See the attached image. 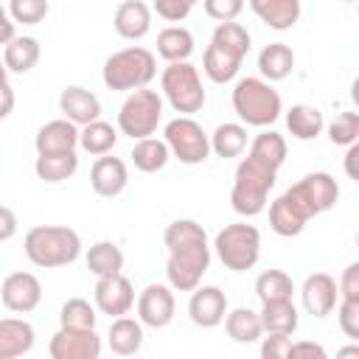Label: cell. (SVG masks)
<instances>
[{
  "instance_id": "cell-1",
  "label": "cell",
  "mask_w": 359,
  "mask_h": 359,
  "mask_svg": "<svg viewBox=\"0 0 359 359\" xmlns=\"http://www.w3.org/2000/svg\"><path fill=\"white\" fill-rule=\"evenodd\" d=\"M163 241L168 247V261H165L168 286L177 292L196 289L210 266V244L205 227L194 219H177L165 227Z\"/></svg>"
},
{
  "instance_id": "cell-2",
  "label": "cell",
  "mask_w": 359,
  "mask_h": 359,
  "mask_svg": "<svg viewBox=\"0 0 359 359\" xmlns=\"http://www.w3.org/2000/svg\"><path fill=\"white\" fill-rule=\"evenodd\" d=\"M22 250L34 266L56 269L73 264L81 255V238L76 230L62 224H36L25 233Z\"/></svg>"
},
{
  "instance_id": "cell-3",
  "label": "cell",
  "mask_w": 359,
  "mask_h": 359,
  "mask_svg": "<svg viewBox=\"0 0 359 359\" xmlns=\"http://www.w3.org/2000/svg\"><path fill=\"white\" fill-rule=\"evenodd\" d=\"M233 109L244 126L266 129L280 118L283 101H280V93L266 79L247 76V79H238L233 87Z\"/></svg>"
},
{
  "instance_id": "cell-4",
  "label": "cell",
  "mask_w": 359,
  "mask_h": 359,
  "mask_svg": "<svg viewBox=\"0 0 359 359\" xmlns=\"http://www.w3.org/2000/svg\"><path fill=\"white\" fill-rule=\"evenodd\" d=\"M275 177L278 171L258 163L255 157H244L236 168V177H233V188H230V205L236 213L241 216H258L264 213L266 208V196L275 185Z\"/></svg>"
},
{
  "instance_id": "cell-5",
  "label": "cell",
  "mask_w": 359,
  "mask_h": 359,
  "mask_svg": "<svg viewBox=\"0 0 359 359\" xmlns=\"http://www.w3.org/2000/svg\"><path fill=\"white\" fill-rule=\"evenodd\" d=\"M154 76H157V59L151 50H146L140 45H132V48L112 53L104 62V73H101L104 84L109 90H118V93H132V90L149 87V81Z\"/></svg>"
},
{
  "instance_id": "cell-6",
  "label": "cell",
  "mask_w": 359,
  "mask_h": 359,
  "mask_svg": "<svg viewBox=\"0 0 359 359\" xmlns=\"http://www.w3.org/2000/svg\"><path fill=\"white\" fill-rule=\"evenodd\" d=\"M213 250L219 255V261L230 269V272H247L258 264L261 255V233L255 224L247 222H236L227 224L224 230L216 233Z\"/></svg>"
},
{
  "instance_id": "cell-7",
  "label": "cell",
  "mask_w": 359,
  "mask_h": 359,
  "mask_svg": "<svg viewBox=\"0 0 359 359\" xmlns=\"http://www.w3.org/2000/svg\"><path fill=\"white\" fill-rule=\"evenodd\" d=\"M160 90L180 115H194L205 107V87L191 62H168L160 76Z\"/></svg>"
},
{
  "instance_id": "cell-8",
  "label": "cell",
  "mask_w": 359,
  "mask_h": 359,
  "mask_svg": "<svg viewBox=\"0 0 359 359\" xmlns=\"http://www.w3.org/2000/svg\"><path fill=\"white\" fill-rule=\"evenodd\" d=\"M160 121H163V98L157 95V90L149 87L132 90L118 109V129L132 140L151 137Z\"/></svg>"
},
{
  "instance_id": "cell-9",
  "label": "cell",
  "mask_w": 359,
  "mask_h": 359,
  "mask_svg": "<svg viewBox=\"0 0 359 359\" xmlns=\"http://www.w3.org/2000/svg\"><path fill=\"white\" fill-rule=\"evenodd\" d=\"M163 140H165L171 157H177L185 165H199L210 154V135L191 115H180V118L168 121L163 129Z\"/></svg>"
},
{
  "instance_id": "cell-10",
  "label": "cell",
  "mask_w": 359,
  "mask_h": 359,
  "mask_svg": "<svg viewBox=\"0 0 359 359\" xmlns=\"http://www.w3.org/2000/svg\"><path fill=\"white\" fill-rule=\"evenodd\" d=\"M306 219L317 216V213H325L337 205L339 199V185L331 174L325 171H314V174H306L303 180H297L294 185H289V191L283 194Z\"/></svg>"
},
{
  "instance_id": "cell-11",
  "label": "cell",
  "mask_w": 359,
  "mask_h": 359,
  "mask_svg": "<svg viewBox=\"0 0 359 359\" xmlns=\"http://www.w3.org/2000/svg\"><path fill=\"white\" fill-rule=\"evenodd\" d=\"M50 359H98L101 356V337L95 328H65L50 337L48 342Z\"/></svg>"
},
{
  "instance_id": "cell-12",
  "label": "cell",
  "mask_w": 359,
  "mask_h": 359,
  "mask_svg": "<svg viewBox=\"0 0 359 359\" xmlns=\"http://www.w3.org/2000/svg\"><path fill=\"white\" fill-rule=\"evenodd\" d=\"M0 300L14 314H28L42 300V283L34 272H11L0 283Z\"/></svg>"
},
{
  "instance_id": "cell-13",
  "label": "cell",
  "mask_w": 359,
  "mask_h": 359,
  "mask_svg": "<svg viewBox=\"0 0 359 359\" xmlns=\"http://www.w3.org/2000/svg\"><path fill=\"white\" fill-rule=\"evenodd\" d=\"M135 306H137V320L149 328H165L174 320V311H177L174 292L165 283H149L137 294Z\"/></svg>"
},
{
  "instance_id": "cell-14",
  "label": "cell",
  "mask_w": 359,
  "mask_h": 359,
  "mask_svg": "<svg viewBox=\"0 0 359 359\" xmlns=\"http://www.w3.org/2000/svg\"><path fill=\"white\" fill-rule=\"evenodd\" d=\"M93 300H95V309L101 314L121 317V314H129L132 311V306H135V289H132L129 278H123L121 272L118 275H104V278L95 280Z\"/></svg>"
},
{
  "instance_id": "cell-15",
  "label": "cell",
  "mask_w": 359,
  "mask_h": 359,
  "mask_svg": "<svg viewBox=\"0 0 359 359\" xmlns=\"http://www.w3.org/2000/svg\"><path fill=\"white\" fill-rule=\"evenodd\" d=\"M188 314L191 323L199 328H216L222 325L224 314H227V297L219 286H196L191 289V300H188Z\"/></svg>"
},
{
  "instance_id": "cell-16",
  "label": "cell",
  "mask_w": 359,
  "mask_h": 359,
  "mask_svg": "<svg viewBox=\"0 0 359 359\" xmlns=\"http://www.w3.org/2000/svg\"><path fill=\"white\" fill-rule=\"evenodd\" d=\"M300 297H303V309H306L311 317L323 320V317H328V314L334 311V306H337V297H339L337 280H334L328 272H314V275H309V278L303 280Z\"/></svg>"
},
{
  "instance_id": "cell-17",
  "label": "cell",
  "mask_w": 359,
  "mask_h": 359,
  "mask_svg": "<svg viewBox=\"0 0 359 359\" xmlns=\"http://www.w3.org/2000/svg\"><path fill=\"white\" fill-rule=\"evenodd\" d=\"M129 182V171H126V163L121 157H109V154H101L93 168H90V185L98 196H118Z\"/></svg>"
},
{
  "instance_id": "cell-18",
  "label": "cell",
  "mask_w": 359,
  "mask_h": 359,
  "mask_svg": "<svg viewBox=\"0 0 359 359\" xmlns=\"http://www.w3.org/2000/svg\"><path fill=\"white\" fill-rule=\"evenodd\" d=\"M59 109L76 126H84V123L101 118V101L87 87H65L62 95H59Z\"/></svg>"
},
{
  "instance_id": "cell-19",
  "label": "cell",
  "mask_w": 359,
  "mask_h": 359,
  "mask_svg": "<svg viewBox=\"0 0 359 359\" xmlns=\"http://www.w3.org/2000/svg\"><path fill=\"white\" fill-rule=\"evenodd\" d=\"M112 25L123 39H143L151 31V8L143 0H123L112 14Z\"/></svg>"
},
{
  "instance_id": "cell-20",
  "label": "cell",
  "mask_w": 359,
  "mask_h": 359,
  "mask_svg": "<svg viewBox=\"0 0 359 359\" xmlns=\"http://www.w3.org/2000/svg\"><path fill=\"white\" fill-rule=\"evenodd\" d=\"M36 154H53V151H73L79 146V126L67 118L59 121H48L45 126H39L36 137H34Z\"/></svg>"
},
{
  "instance_id": "cell-21",
  "label": "cell",
  "mask_w": 359,
  "mask_h": 359,
  "mask_svg": "<svg viewBox=\"0 0 359 359\" xmlns=\"http://www.w3.org/2000/svg\"><path fill=\"white\" fill-rule=\"evenodd\" d=\"M252 14L272 31H289L300 20V0H247Z\"/></svg>"
},
{
  "instance_id": "cell-22",
  "label": "cell",
  "mask_w": 359,
  "mask_h": 359,
  "mask_svg": "<svg viewBox=\"0 0 359 359\" xmlns=\"http://www.w3.org/2000/svg\"><path fill=\"white\" fill-rule=\"evenodd\" d=\"M34 348V325L20 317L0 320V359H17Z\"/></svg>"
},
{
  "instance_id": "cell-23",
  "label": "cell",
  "mask_w": 359,
  "mask_h": 359,
  "mask_svg": "<svg viewBox=\"0 0 359 359\" xmlns=\"http://www.w3.org/2000/svg\"><path fill=\"white\" fill-rule=\"evenodd\" d=\"M107 345L112 353L118 356H135L143 345V323L135 320V317H112V325H109V334H107Z\"/></svg>"
},
{
  "instance_id": "cell-24",
  "label": "cell",
  "mask_w": 359,
  "mask_h": 359,
  "mask_svg": "<svg viewBox=\"0 0 359 359\" xmlns=\"http://www.w3.org/2000/svg\"><path fill=\"white\" fill-rule=\"evenodd\" d=\"M241 62H244L241 56H236V53L219 48L216 42H210V45L205 48V53H202V70H205V76H208L210 81H216V84L233 81V79L238 76V70H241Z\"/></svg>"
},
{
  "instance_id": "cell-25",
  "label": "cell",
  "mask_w": 359,
  "mask_h": 359,
  "mask_svg": "<svg viewBox=\"0 0 359 359\" xmlns=\"http://www.w3.org/2000/svg\"><path fill=\"white\" fill-rule=\"evenodd\" d=\"M261 306L264 309L258 311V317H261V328L266 334H286V337H292L297 331L300 317H297V309H294L292 300H272V303H261Z\"/></svg>"
},
{
  "instance_id": "cell-26",
  "label": "cell",
  "mask_w": 359,
  "mask_h": 359,
  "mask_svg": "<svg viewBox=\"0 0 359 359\" xmlns=\"http://www.w3.org/2000/svg\"><path fill=\"white\" fill-rule=\"evenodd\" d=\"M222 323H224L227 337H230L233 342H238V345L258 342V339H261V334H264L258 311H252V309H247V306H238V309L227 311Z\"/></svg>"
},
{
  "instance_id": "cell-27",
  "label": "cell",
  "mask_w": 359,
  "mask_h": 359,
  "mask_svg": "<svg viewBox=\"0 0 359 359\" xmlns=\"http://www.w3.org/2000/svg\"><path fill=\"white\" fill-rule=\"evenodd\" d=\"M258 70L266 81H283L294 70V53L286 42H269L258 53Z\"/></svg>"
},
{
  "instance_id": "cell-28",
  "label": "cell",
  "mask_w": 359,
  "mask_h": 359,
  "mask_svg": "<svg viewBox=\"0 0 359 359\" xmlns=\"http://www.w3.org/2000/svg\"><path fill=\"white\" fill-rule=\"evenodd\" d=\"M39 53H42V48L34 36H14L3 48V65L8 73H28L36 67Z\"/></svg>"
},
{
  "instance_id": "cell-29",
  "label": "cell",
  "mask_w": 359,
  "mask_h": 359,
  "mask_svg": "<svg viewBox=\"0 0 359 359\" xmlns=\"http://www.w3.org/2000/svg\"><path fill=\"white\" fill-rule=\"evenodd\" d=\"M194 53V34L182 25H168L157 34V56L165 62H188Z\"/></svg>"
},
{
  "instance_id": "cell-30",
  "label": "cell",
  "mask_w": 359,
  "mask_h": 359,
  "mask_svg": "<svg viewBox=\"0 0 359 359\" xmlns=\"http://www.w3.org/2000/svg\"><path fill=\"white\" fill-rule=\"evenodd\" d=\"M325 126V118L311 104H294L286 112V129L294 140H314Z\"/></svg>"
},
{
  "instance_id": "cell-31",
  "label": "cell",
  "mask_w": 359,
  "mask_h": 359,
  "mask_svg": "<svg viewBox=\"0 0 359 359\" xmlns=\"http://www.w3.org/2000/svg\"><path fill=\"white\" fill-rule=\"evenodd\" d=\"M132 163L137 171L143 174H154V171H163L165 163L171 160V151L165 146V140H157V137H140L135 140L132 151H129Z\"/></svg>"
},
{
  "instance_id": "cell-32",
  "label": "cell",
  "mask_w": 359,
  "mask_h": 359,
  "mask_svg": "<svg viewBox=\"0 0 359 359\" xmlns=\"http://www.w3.org/2000/svg\"><path fill=\"white\" fill-rule=\"evenodd\" d=\"M34 171L45 182H65L79 171V157L73 151H53V154H36Z\"/></svg>"
},
{
  "instance_id": "cell-33",
  "label": "cell",
  "mask_w": 359,
  "mask_h": 359,
  "mask_svg": "<svg viewBox=\"0 0 359 359\" xmlns=\"http://www.w3.org/2000/svg\"><path fill=\"white\" fill-rule=\"evenodd\" d=\"M115 143H118V129L112 123L101 121V118L98 121H90V123H84L79 129V146L87 154H93V157L109 154L115 149Z\"/></svg>"
},
{
  "instance_id": "cell-34",
  "label": "cell",
  "mask_w": 359,
  "mask_h": 359,
  "mask_svg": "<svg viewBox=\"0 0 359 359\" xmlns=\"http://www.w3.org/2000/svg\"><path fill=\"white\" fill-rule=\"evenodd\" d=\"M247 149V126L244 123H219L210 135V151L222 160L238 157Z\"/></svg>"
},
{
  "instance_id": "cell-35",
  "label": "cell",
  "mask_w": 359,
  "mask_h": 359,
  "mask_svg": "<svg viewBox=\"0 0 359 359\" xmlns=\"http://www.w3.org/2000/svg\"><path fill=\"white\" fill-rule=\"evenodd\" d=\"M306 216L286 199V196H278L272 205H269V227L283 236V238H292V236H300L303 227H306Z\"/></svg>"
},
{
  "instance_id": "cell-36",
  "label": "cell",
  "mask_w": 359,
  "mask_h": 359,
  "mask_svg": "<svg viewBox=\"0 0 359 359\" xmlns=\"http://www.w3.org/2000/svg\"><path fill=\"white\" fill-rule=\"evenodd\" d=\"M250 157H255L258 163L269 165V168H280L286 163V140L283 135H278L275 129H264L261 135H255V140L250 143Z\"/></svg>"
},
{
  "instance_id": "cell-37",
  "label": "cell",
  "mask_w": 359,
  "mask_h": 359,
  "mask_svg": "<svg viewBox=\"0 0 359 359\" xmlns=\"http://www.w3.org/2000/svg\"><path fill=\"white\" fill-rule=\"evenodd\" d=\"M87 269L95 278L118 275L123 269V252H121V247L115 241H95L87 250Z\"/></svg>"
},
{
  "instance_id": "cell-38",
  "label": "cell",
  "mask_w": 359,
  "mask_h": 359,
  "mask_svg": "<svg viewBox=\"0 0 359 359\" xmlns=\"http://www.w3.org/2000/svg\"><path fill=\"white\" fill-rule=\"evenodd\" d=\"M255 294L261 303H272V300H292L294 294V283L283 269H264L255 278Z\"/></svg>"
},
{
  "instance_id": "cell-39",
  "label": "cell",
  "mask_w": 359,
  "mask_h": 359,
  "mask_svg": "<svg viewBox=\"0 0 359 359\" xmlns=\"http://www.w3.org/2000/svg\"><path fill=\"white\" fill-rule=\"evenodd\" d=\"M210 42H216L219 48H224V50H230V53H236V56H247V50H250V34H247V28L241 25V22H236V20H227V22H219L216 25V31H213V36H210Z\"/></svg>"
},
{
  "instance_id": "cell-40",
  "label": "cell",
  "mask_w": 359,
  "mask_h": 359,
  "mask_svg": "<svg viewBox=\"0 0 359 359\" xmlns=\"http://www.w3.org/2000/svg\"><path fill=\"white\" fill-rule=\"evenodd\" d=\"M95 309L84 297H70L59 309V323L65 328H95Z\"/></svg>"
},
{
  "instance_id": "cell-41",
  "label": "cell",
  "mask_w": 359,
  "mask_h": 359,
  "mask_svg": "<svg viewBox=\"0 0 359 359\" xmlns=\"http://www.w3.org/2000/svg\"><path fill=\"white\" fill-rule=\"evenodd\" d=\"M8 17L14 20V25L17 22H22V25H36V22H42L45 17H48V11H50V6H48V0H8Z\"/></svg>"
},
{
  "instance_id": "cell-42",
  "label": "cell",
  "mask_w": 359,
  "mask_h": 359,
  "mask_svg": "<svg viewBox=\"0 0 359 359\" xmlns=\"http://www.w3.org/2000/svg\"><path fill=\"white\" fill-rule=\"evenodd\" d=\"M328 137L334 146H351L359 137V115L356 112H339L331 126H328Z\"/></svg>"
},
{
  "instance_id": "cell-43",
  "label": "cell",
  "mask_w": 359,
  "mask_h": 359,
  "mask_svg": "<svg viewBox=\"0 0 359 359\" xmlns=\"http://www.w3.org/2000/svg\"><path fill=\"white\" fill-rule=\"evenodd\" d=\"M337 309V323L342 328L345 337L359 339V300H339Z\"/></svg>"
},
{
  "instance_id": "cell-44",
  "label": "cell",
  "mask_w": 359,
  "mask_h": 359,
  "mask_svg": "<svg viewBox=\"0 0 359 359\" xmlns=\"http://www.w3.org/2000/svg\"><path fill=\"white\" fill-rule=\"evenodd\" d=\"M202 8L210 20L227 22V20H236L244 11V0H202Z\"/></svg>"
},
{
  "instance_id": "cell-45",
  "label": "cell",
  "mask_w": 359,
  "mask_h": 359,
  "mask_svg": "<svg viewBox=\"0 0 359 359\" xmlns=\"http://www.w3.org/2000/svg\"><path fill=\"white\" fill-rule=\"evenodd\" d=\"M194 6H196V0H154V11L165 22H182Z\"/></svg>"
},
{
  "instance_id": "cell-46",
  "label": "cell",
  "mask_w": 359,
  "mask_h": 359,
  "mask_svg": "<svg viewBox=\"0 0 359 359\" xmlns=\"http://www.w3.org/2000/svg\"><path fill=\"white\" fill-rule=\"evenodd\" d=\"M337 292L342 300H359V264H348L337 280Z\"/></svg>"
},
{
  "instance_id": "cell-47",
  "label": "cell",
  "mask_w": 359,
  "mask_h": 359,
  "mask_svg": "<svg viewBox=\"0 0 359 359\" xmlns=\"http://www.w3.org/2000/svg\"><path fill=\"white\" fill-rule=\"evenodd\" d=\"M289 345H292V339L286 334H266L261 342V356L264 359H289Z\"/></svg>"
},
{
  "instance_id": "cell-48",
  "label": "cell",
  "mask_w": 359,
  "mask_h": 359,
  "mask_svg": "<svg viewBox=\"0 0 359 359\" xmlns=\"http://www.w3.org/2000/svg\"><path fill=\"white\" fill-rule=\"evenodd\" d=\"M289 356L292 359H303V356H309V359H325L328 353H325V348L323 345H317V342H309V339H300V342H292L289 345Z\"/></svg>"
},
{
  "instance_id": "cell-49",
  "label": "cell",
  "mask_w": 359,
  "mask_h": 359,
  "mask_svg": "<svg viewBox=\"0 0 359 359\" xmlns=\"http://www.w3.org/2000/svg\"><path fill=\"white\" fill-rule=\"evenodd\" d=\"M14 233H17V216H14L11 208L0 205V241L14 238Z\"/></svg>"
},
{
  "instance_id": "cell-50",
  "label": "cell",
  "mask_w": 359,
  "mask_h": 359,
  "mask_svg": "<svg viewBox=\"0 0 359 359\" xmlns=\"http://www.w3.org/2000/svg\"><path fill=\"white\" fill-rule=\"evenodd\" d=\"M14 109V90L8 87V81H0V121L8 118Z\"/></svg>"
},
{
  "instance_id": "cell-51",
  "label": "cell",
  "mask_w": 359,
  "mask_h": 359,
  "mask_svg": "<svg viewBox=\"0 0 359 359\" xmlns=\"http://www.w3.org/2000/svg\"><path fill=\"white\" fill-rule=\"evenodd\" d=\"M17 34H14V20L8 17V11L0 6V45H6V42H11Z\"/></svg>"
},
{
  "instance_id": "cell-52",
  "label": "cell",
  "mask_w": 359,
  "mask_h": 359,
  "mask_svg": "<svg viewBox=\"0 0 359 359\" xmlns=\"http://www.w3.org/2000/svg\"><path fill=\"white\" fill-rule=\"evenodd\" d=\"M356 157H359V146L351 143V146H348V154H345V174H348L351 180H359V174H356Z\"/></svg>"
},
{
  "instance_id": "cell-53",
  "label": "cell",
  "mask_w": 359,
  "mask_h": 359,
  "mask_svg": "<svg viewBox=\"0 0 359 359\" xmlns=\"http://www.w3.org/2000/svg\"><path fill=\"white\" fill-rule=\"evenodd\" d=\"M337 356H359V345H348V348H339Z\"/></svg>"
},
{
  "instance_id": "cell-54",
  "label": "cell",
  "mask_w": 359,
  "mask_h": 359,
  "mask_svg": "<svg viewBox=\"0 0 359 359\" xmlns=\"http://www.w3.org/2000/svg\"><path fill=\"white\" fill-rule=\"evenodd\" d=\"M6 79H8V70H6V65L0 62V81H6Z\"/></svg>"
},
{
  "instance_id": "cell-55",
  "label": "cell",
  "mask_w": 359,
  "mask_h": 359,
  "mask_svg": "<svg viewBox=\"0 0 359 359\" xmlns=\"http://www.w3.org/2000/svg\"><path fill=\"white\" fill-rule=\"evenodd\" d=\"M339 3H353V0H339Z\"/></svg>"
}]
</instances>
